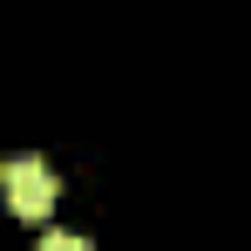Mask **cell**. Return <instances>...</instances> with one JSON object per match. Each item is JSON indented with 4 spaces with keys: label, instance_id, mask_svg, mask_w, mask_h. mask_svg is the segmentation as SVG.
Listing matches in <instances>:
<instances>
[{
    "label": "cell",
    "instance_id": "cell-1",
    "mask_svg": "<svg viewBox=\"0 0 251 251\" xmlns=\"http://www.w3.org/2000/svg\"><path fill=\"white\" fill-rule=\"evenodd\" d=\"M54 170L41 163V156H14L7 163V204H14V217H48L54 210Z\"/></svg>",
    "mask_w": 251,
    "mask_h": 251
},
{
    "label": "cell",
    "instance_id": "cell-2",
    "mask_svg": "<svg viewBox=\"0 0 251 251\" xmlns=\"http://www.w3.org/2000/svg\"><path fill=\"white\" fill-rule=\"evenodd\" d=\"M41 251H95V245L75 238V231H41Z\"/></svg>",
    "mask_w": 251,
    "mask_h": 251
}]
</instances>
